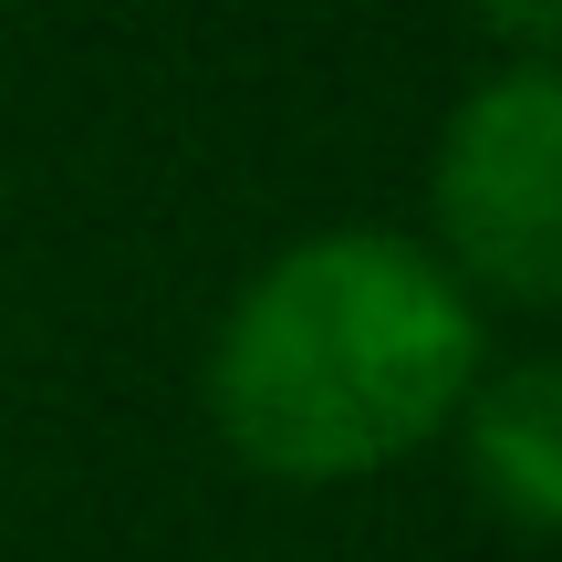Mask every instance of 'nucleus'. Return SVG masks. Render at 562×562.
Wrapping results in <instances>:
<instances>
[{
    "instance_id": "1",
    "label": "nucleus",
    "mask_w": 562,
    "mask_h": 562,
    "mask_svg": "<svg viewBox=\"0 0 562 562\" xmlns=\"http://www.w3.org/2000/svg\"><path fill=\"white\" fill-rule=\"evenodd\" d=\"M490 313L406 229L281 240L209 334V427L281 490H355L459 427Z\"/></svg>"
},
{
    "instance_id": "2",
    "label": "nucleus",
    "mask_w": 562,
    "mask_h": 562,
    "mask_svg": "<svg viewBox=\"0 0 562 562\" xmlns=\"http://www.w3.org/2000/svg\"><path fill=\"white\" fill-rule=\"evenodd\" d=\"M427 250L469 302L552 313L562 302V74L501 63L438 125L427 157Z\"/></svg>"
},
{
    "instance_id": "3",
    "label": "nucleus",
    "mask_w": 562,
    "mask_h": 562,
    "mask_svg": "<svg viewBox=\"0 0 562 562\" xmlns=\"http://www.w3.org/2000/svg\"><path fill=\"white\" fill-rule=\"evenodd\" d=\"M448 438H459V469L490 521L510 542H552L562 531V364L552 355L490 364Z\"/></svg>"
},
{
    "instance_id": "4",
    "label": "nucleus",
    "mask_w": 562,
    "mask_h": 562,
    "mask_svg": "<svg viewBox=\"0 0 562 562\" xmlns=\"http://www.w3.org/2000/svg\"><path fill=\"white\" fill-rule=\"evenodd\" d=\"M469 11L510 42V63H552V42H562V0H469Z\"/></svg>"
}]
</instances>
